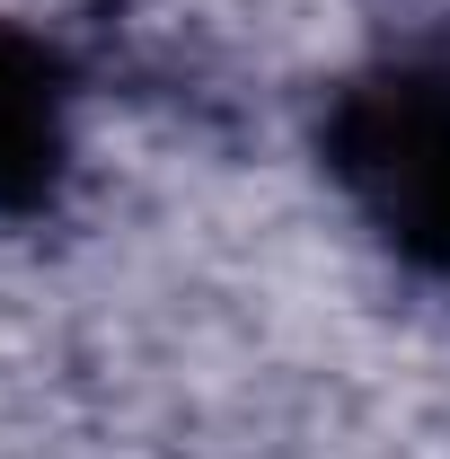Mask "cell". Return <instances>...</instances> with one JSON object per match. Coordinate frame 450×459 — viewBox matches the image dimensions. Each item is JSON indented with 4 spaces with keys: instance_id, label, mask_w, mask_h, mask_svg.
<instances>
[{
    "instance_id": "2",
    "label": "cell",
    "mask_w": 450,
    "mask_h": 459,
    "mask_svg": "<svg viewBox=\"0 0 450 459\" xmlns=\"http://www.w3.org/2000/svg\"><path fill=\"white\" fill-rule=\"evenodd\" d=\"M71 107H80L71 62L36 27L0 18V221L54 212L71 177Z\"/></svg>"
},
{
    "instance_id": "1",
    "label": "cell",
    "mask_w": 450,
    "mask_h": 459,
    "mask_svg": "<svg viewBox=\"0 0 450 459\" xmlns=\"http://www.w3.org/2000/svg\"><path fill=\"white\" fill-rule=\"evenodd\" d=\"M327 177L406 265L450 274V62H380L318 124Z\"/></svg>"
}]
</instances>
